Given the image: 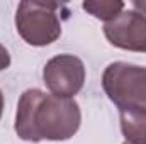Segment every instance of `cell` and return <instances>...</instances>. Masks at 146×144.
<instances>
[{"label":"cell","instance_id":"6da1fadb","mask_svg":"<svg viewBox=\"0 0 146 144\" xmlns=\"http://www.w3.org/2000/svg\"><path fill=\"white\" fill-rule=\"evenodd\" d=\"M82 124L80 105L75 98L44 93L39 88L26 90L17 104L14 129L22 141H68Z\"/></svg>","mask_w":146,"mask_h":144},{"label":"cell","instance_id":"7a4b0ae2","mask_svg":"<svg viewBox=\"0 0 146 144\" xmlns=\"http://www.w3.org/2000/svg\"><path fill=\"white\" fill-rule=\"evenodd\" d=\"M63 5L54 2L24 0L15 12V29L29 46L42 48L53 44L61 36V19L58 10Z\"/></svg>","mask_w":146,"mask_h":144},{"label":"cell","instance_id":"3957f363","mask_svg":"<svg viewBox=\"0 0 146 144\" xmlns=\"http://www.w3.org/2000/svg\"><path fill=\"white\" fill-rule=\"evenodd\" d=\"M102 88L119 108H146V66L114 61L102 73Z\"/></svg>","mask_w":146,"mask_h":144},{"label":"cell","instance_id":"277c9868","mask_svg":"<svg viewBox=\"0 0 146 144\" xmlns=\"http://www.w3.org/2000/svg\"><path fill=\"white\" fill-rule=\"evenodd\" d=\"M87 70L83 61L73 54H58L42 68V81L46 88L63 98H73L85 85Z\"/></svg>","mask_w":146,"mask_h":144},{"label":"cell","instance_id":"5b68a950","mask_svg":"<svg viewBox=\"0 0 146 144\" xmlns=\"http://www.w3.org/2000/svg\"><path fill=\"white\" fill-rule=\"evenodd\" d=\"M104 36L114 48L146 53V14L134 7L122 10L104 26Z\"/></svg>","mask_w":146,"mask_h":144},{"label":"cell","instance_id":"8992f818","mask_svg":"<svg viewBox=\"0 0 146 144\" xmlns=\"http://www.w3.org/2000/svg\"><path fill=\"white\" fill-rule=\"evenodd\" d=\"M121 114V132L129 144H146V108H124Z\"/></svg>","mask_w":146,"mask_h":144},{"label":"cell","instance_id":"52a82bcc","mask_svg":"<svg viewBox=\"0 0 146 144\" xmlns=\"http://www.w3.org/2000/svg\"><path fill=\"white\" fill-rule=\"evenodd\" d=\"M82 7L87 14L107 24L126 9V3L121 0H87L82 3Z\"/></svg>","mask_w":146,"mask_h":144},{"label":"cell","instance_id":"ba28073f","mask_svg":"<svg viewBox=\"0 0 146 144\" xmlns=\"http://www.w3.org/2000/svg\"><path fill=\"white\" fill-rule=\"evenodd\" d=\"M10 54H9V49L0 42V71H3V70H7L9 66H10Z\"/></svg>","mask_w":146,"mask_h":144},{"label":"cell","instance_id":"9c48e42d","mask_svg":"<svg viewBox=\"0 0 146 144\" xmlns=\"http://www.w3.org/2000/svg\"><path fill=\"white\" fill-rule=\"evenodd\" d=\"M133 7L146 14V2H139V0H134V2H133Z\"/></svg>","mask_w":146,"mask_h":144},{"label":"cell","instance_id":"30bf717a","mask_svg":"<svg viewBox=\"0 0 146 144\" xmlns=\"http://www.w3.org/2000/svg\"><path fill=\"white\" fill-rule=\"evenodd\" d=\"M2 112H3V95H2V90H0V119H2Z\"/></svg>","mask_w":146,"mask_h":144},{"label":"cell","instance_id":"8fae6325","mask_svg":"<svg viewBox=\"0 0 146 144\" xmlns=\"http://www.w3.org/2000/svg\"><path fill=\"white\" fill-rule=\"evenodd\" d=\"M122 144H129V143H126V141H124V143H122Z\"/></svg>","mask_w":146,"mask_h":144}]
</instances>
